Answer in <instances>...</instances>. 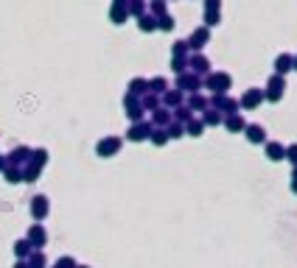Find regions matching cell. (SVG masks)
I'll use <instances>...</instances> for the list:
<instances>
[{
  "label": "cell",
  "mask_w": 297,
  "mask_h": 268,
  "mask_svg": "<svg viewBox=\"0 0 297 268\" xmlns=\"http://www.w3.org/2000/svg\"><path fill=\"white\" fill-rule=\"evenodd\" d=\"M31 260H28V268H45V254H39V251H34V254H28Z\"/></svg>",
  "instance_id": "obj_7"
},
{
  "label": "cell",
  "mask_w": 297,
  "mask_h": 268,
  "mask_svg": "<svg viewBox=\"0 0 297 268\" xmlns=\"http://www.w3.org/2000/svg\"><path fill=\"white\" fill-rule=\"evenodd\" d=\"M151 140H154L157 145H163V143H166V134H163V132H154V134H151Z\"/></svg>",
  "instance_id": "obj_12"
},
{
  "label": "cell",
  "mask_w": 297,
  "mask_h": 268,
  "mask_svg": "<svg viewBox=\"0 0 297 268\" xmlns=\"http://www.w3.org/2000/svg\"><path fill=\"white\" fill-rule=\"evenodd\" d=\"M0 170H6V159L3 156H0Z\"/></svg>",
  "instance_id": "obj_13"
},
{
  "label": "cell",
  "mask_w": 297,
  "mask_h": 268,
  "mask_svg": "<svg viewBox=\"0 0 297 268\" xmlns=\"http://www.w3.org/2000/svg\"><path fill=\"white\" fill-rule=\"evenodd\" d=\"M118 148H121V140L107 137V140H101V143H98V148H95V151H98V156H112Z\"/></svg>",
  "instance_id": "obj_1"
},
{
  "label": "cell",
  "mask_w": 297,
  "mask_h": 268,
  "mask_svg": "<svg viewBox=\"0 0 297 268\" xmlns=\"http://www.w3.org/2000/svg\"><path fill=\"white\" fill-rule=\"evenodd\" d=\"M14 268H28V266H25V263H17V266H14Z\"/></svg>",
  "instance_id": "obj_14"
},
{
  "label": "cell",
  "mask_w": 297,
  "mask_h": 268,
  "mask_svg": "<svg viewBox=\"0 0 297 268\" xmlns=\"http://www.w3.org/2000/svg\"><path fill=\"white\" fill-rule=\"evenodd\" d=\"M14 254L17 257H28L31 254V243H28V240H17V243H14Z\"/></svg>",
  "instance_id": "obj_5"
},
{
  "label": "cell",
  "mask_w": 297,
  "mask_h": 268,
  "mask_svg": "<svg viewBox=\"0 0 297 268\" xmlns=\"http://www.w3.org/2000/svg\"><path fill=\"white\" fill-rule=\"evenodd\" d=\"M56 268H76V263H73L70 257H62V260L56 263Z\"/></svg>",
  "instance_id": "obj_11"
},
{
  "label": "cell",
  "mask_w": 297,
  "mask_h": 268,
  "mask_svg": "<svg viewBox=\"0 0 297 268\" xmlns=\"http://www.w3.org/2000/svg\"><path fill=\"white\" fill-rule=\"evenodd\" d=\"M148 134V126H135V129H129V140H143Z\"/></svg>",
  "instance_id": "obj_8"
},
{
  "label": "cell",
  "mask_w": 297,
  "mask_h": 268,
  "mask_svg": "<svg viewBox=\"0 0 297 268\" xmlns=\"http://www.w3.org/2000/svg\"><path fill=\"white\" fill-rule=\"evenodd\" d=\"M45 240H48L45 229H42V226H31V232H28V243L34 246V249H39V246H45Z\"/></svg>",
  "instance_id": "obj_3"
},
{
  "label": "cell",
  "mask_w": 297,
  "mask_h": 268,
  "mask_svg": "<svg viewBox=\"0 0 297 268\" xmlns=\"http://www.w3.org/2000/svg\"><path fill=\"white\" fill-rule=\"evenodd\" d=\"M45 162H48V154H45V151H34V165L42 168Z\"/></svg>",
  "instance_id": "obj_10"
},
{
  "label": "cell",
  "mask_w": 297,
  "mask_h": 268,
  "mask_svg": "<svg viewBox=\"0 0 297 268\" xmlns=\"http://www.w3.org/2000/svg\"><path fill=\"white\" fill-rule=\"evenodd\" d=\"M28 154H31L28 148H17V151H12V159H9V162H12V165H20V162L28 159Z\"/></svg>",
  "instance_id": "obj_4"
},
{
  "label": "cell",
  "mask_w": 297,
  "mask_h": 268,
  "mask_svg": "<svg viewBox=\"0 0 297 268\" xmlns=\"http://www.w3.org/2000/svg\"><path fill=\"white\" fill-rule=\"evenodd\" d=\"M6 182H12V184L23 182V170L20 168H6Z\"/></svg>",
  "instance_id": "obj_6"
},
{
  "label": "cell",
  "mask_w": 297,
  "mask_h": 268,
  "mask_svg": "<svg viewBox=\"0 0 297 268\" xmlns=\"http://www.w3.org/2000/svg\"><path fill=\"white\" fill-rule=\"evenodd\" d=\"M31 215H34L37 221H42L48 215V199L45 196H37V199L31 201Z\"/></svg>",
  "instance_id": "obj_2"
},
{
  "label": "cell",
  "mask_w": 297,
  "mask_h": 268,
  "mask_svg": "<svg viewBox=\"0 0 297 268\" xmlns=\"http://www.w3.org/2000/svg\"><path fill=\"white\" fill-rule=\"evenodd\" d=\"M37 176H39V168L31 165V168H28V170L23 173V182H37Z\"/></svg>",
  "instance_id": "obj_9"
}]
</instances>
